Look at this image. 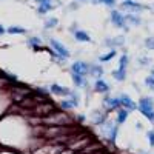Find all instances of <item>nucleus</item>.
<instances>
[{
  "label": "nucleus",
  "mask_w": 154,
  "mask_h": 154,
  "mask_svg": "<svg viewBox=\"0 0 154 154\" xmlns=\"http://www.w3.org/2000/svg\"><path fill=\"white\" fill-rule=\"evenodd\" d=\"M49 45H51V48L54 49V53L57 54V57L60 59V60H68L69 59V51L65 48V45H62L59 40H56V38H49Z\"/></svg>",
  "instance_id": "nucleus-1"
},
{
  "label": "nucleus",
  "mask_w": 154,
  "mask_h": 154,
  "mask_svg": "<svg viewBox=\"0 0 154 154\" xmlns=\"http://www.w3.org/2000/svg\"><path fill=\"white\" fill-rule=\"evenodd\" d=\"M109 19H111V23L114 25L116 28H120V29H125L128 31V25H126V20H125V16L119 9H112L111 14H109Z\"/></svg>",
  "instance_id": "nucleus-2"
},
{
  "label": "nucleus",
  "mask_w": 154,
  "mask_h": 154,
  "mask_svg": "<svg viewBox=\"0 0 154 154\" xmlns=\"http://www.w3.org/2000/svg\"><path fill=\"white\" fill-rule=\"evenodd\" d=\"M48 123H53V125H59V126H65V123H69V117L63 112H53L46 116V120Z\"/></svg>",
  "instance_id": "nucleus-3"
},
{
  "label": "nucleus",
  "mask_w": 154,
  "mask_h": 154,
  "mask_svg": "<svg viewBox=\"0 0 154 154\" xmlns=\"http://www.w3.org/2000/svg\"><path fill=\"white\" fill-rule=\"evenodd\" d=\"M71 72L80 74V75H88L89 74V65L83 60H75L71 65Z\"/></svg>",
  "instance_id": "nucleus-4"
},
{
  "label": "nucleus",
  "mask_w": 154,
  "mask_h": 154,
  "mask_svg": "<svg viewBox=\"0 0 154 154\" xmlns=\"http://www.w3.org/2000/svg\"><path fill=\"white\" fill-rule=\"evenodd\" d=\"M120 8L126 9V11H133V12H139L142 9H148V6L142 5V3H137V2H133V0H123L120 3Z\"/></svg>",
  "instance_id": "nucleus-5"
},
{
  "label": "nucleus",
  "mask_w": 154,
  "mask_h": 154,
  "mask_svg": "<svg viewBox=\"0 0 154 154\" xmlns=\"http://www.w3.org/2000/svg\"><path fill=\"white\" fill-rule=\"evenodd\" d=\"M105 126H106V130H108V131H105V134H106V137H108V140H109V143H114L116 139H117V131H119L117 123L114 125L112 122H106Z\"/></svg>",
  "instance_id": "nucleus-6"
},
{
  "label": "nucleus",
  "mask_w": 154,
  "mask_h": 154,
  "mask_svg": "<svg viewBox=\"0 0 154 154\" xmlns=\"http://www.w3.org/2000/svg\"><path fill=\"white\" fill-rule=\"evenodd\" d=\"M120 103L125 109L128 111H136L137 109V105H136V102L128 96V94H120Z\"/></svg>",
  "instance_id": "nucleus-7"
},
{
  "label": "nucleus",
  "mask_w": 154,
  "mask_h": 154,
  "mask_svg": "<svg viewBox=\"0 0 154 154\" xmlns=\"http://www.w3.org/2000/svg\"><path fill=\"white\" fill-rule=\"evenodd\" d=\"M49 91L53 93V94H56V96H65V97H68L69 96V93H71V89H68V88H65V86H60V85H57V83H53L49 86Z\"/></svg>",
  "instance_id": "nucleus-8"
},
{
  "label": "nucleus",
  "mask_w": 154,
  "mask_h": 154,
  "mask_svg": "<svg viewBox=\"0 0 154 154\" xmlns=\"http://www.w3.org/2000/svg\"><path fill=\"white\" fill-rule=\"evenodd\" d=\"M94 91L99 93V94H106L109 91V85L103 79H96V82H94Z\"/></svg>",
  "instance_id": "nucleus-9"
},
{
  "label": "nucleus",
  "mask_w": 154,
  "mask_h": 154,
  "mask_svg": "<svg viewBox=\"0 0 154 154\" xmlns=\"http://www.w3.org/2000/svg\"><path fill=\"white\" fill-rule=\"evenodd\" d=\"M105 106L108 109H119L122 106L120 103V97H109V96H105Z\"/></svg>",
  "instance_id": "nucleus-10"
},
{
  "label": "nucleus",
  "mask_w": 154,
  "mask_h": 154,
  "mask_svg": "<svg viewBox=\"0 0 154 154\" xmlns=\"http://www.w3.org/2000/svg\"><path fill=\"white\" fill-rule=\"evenodd\" d=\"M72 35H74V38H75L77 42H83V43L91 42V37H89V34H88L86 31H83V29H75V31L72 32Z\"/></svg>",
  "instance_id": "nucleus-11"
},
{
  "label": "nucleus",
  "mask_w": 154,
  "mask_h": 154,
  "mask_svg": "<svg viewBox=\"0 0 154 154\" xmlns=\"http://www.w3.org/2000/svg\"><path fill=\"white\" fill-rule=\"evenodd\" d=\"M91 122H93L94 125H105V123H106V114L102 112V111H94Z\"/></svg>",
  "instance_id": "nucleus-12"
},
{
  "label": "nucleus",
  "mask_w": 154,
  "mask_h": 154,
  "mask_svg": "<svg viewBox=\"0 0 154 154\" xmlns=\"http://www.w3.org/2000/svg\"><path fill=\"white\" fill-rule=\"evenodd\" d=\"M71 79H72V83L77 86V88H85L86 86V80H85V75H80V74H75V72H71Z\"/></svg>",
  "instance_id": "nucleus-13"
},
{
  "label": "nucleus",
  "mask_w": 154,
  "mask_h": 154,
  "mask_svg": "<svg viewBox=\"0 0 154 154\" xmlns=\"http://www.w3.org/2000/svg\"><path fill=\"white\" fill-rule=\"evenodd\" d=\"M128 116H130V111L125 109V108H119L117 109V119H116V123H117V125L125 123L126 119H128Z\"/></svg>",
  "instance_id": "nucleus-14"
},
{
  "label": "nucleus",
  "mask_w": 154,
  "mask_h": 154,
  "mask_svg": "<svg viewBox=\"0 0 154 154\" xmlns=\"http://www.w3.org/2000/svg\"><path fill=\"white\" fill-rule=\"evenodd\" d=\"M139 106L142 108H154V99L151 96H142L139 100Z\"/></svg>",
  "instance_id": "nucleus-15"
},
{
  "label": "nucleus",
  "mask_w": 154,
  "mask_h": 154,
  "mask_svg": "<svg viewBox=\"0 0 154 154\" xmlns=\"http://www.w3.org/2000/svg\"><path fill=\"white\" fill-rule=\"evenodd\" d=\"M125 20H126V25H133V26H139V25L142 23L140 17L136 16L134 12H130V14H126V16H125Z\"/></svg>",
  "instance_id": "nucleus-16"
},
{
  "label": "nucleus",
  "mask_w": 154,
  "mask_h": 154,
  "mask_svg": "<svg viewBox=\"0 0 154 154\" xmlns=\"http://www.w3.org/2000/svg\"><path fill=\"white\" fill-rule=\"evenodd\" d=\"M106 46H123L125 43V37L123 35H117V37H114V38H106Z\"/></svg>",
  "instance_id": "nucleus-17"
},
{
  "label": "nucleus",
  "mask_w": 154,
  "mask_h": 154,
  "mask_svg": "<svg viewBox=\"0 0 154 154\" xmlns=\"http://www.w3.org/2000/svg\"><path fill=\"white\" fill-rule=\"evenodd\" d=\"M89 75L96 77V79H100L103 75V68L100 65H89Z\"/></svg>",
  "instance_id": "nucleus-18"
},
{
  "label": "nucleus",
  "mask_w": 154,
  "mask_h": 154,
  "mask_svg": "<svg viewBox=\"0 0 154 154\" xmlns=\"http://www.w3.org/2000/svg\"><path fill=\"white\" fill-rule=\"evenodd\" d=\"M137 109L142 112L151 123H154V108H142V106H137Z\"/></svg>",
  "instance_id": "nucleus-19"
},
{
  "label": "nucleus",
  "mask_w": 154,
  "mask_h": 154,
  "mask_svg": "<svg viewBox=\"0 0 154 154\" xmlns=\"http://www.w3.org/2000/svg\"><path fill=\"white\" fill-rule=\"evenodd\" d=\"M111 75H112L117 82H123V80L126 79V71H123V69H114V71L111 72Z\"/></svg>",
  "instance_id": "nucleus-20"
},
{
  "label": "nucleus",
  "mask_w": 154,
  "mask_h": 154,
  "mask_svg": "<svg viewBox=\"0 0 154 154\" xmlns=\"http://www.w3.org/2000/svg\"><path fill=\"white\" fill-rule=\"evenodd\" d=\"M51 9H53V2H48V3H40L37 8V12L38 14H46V12H49Z\"/></svg>",
  "instance_id": "nucleus-21"
},
{
  "label": "nucleus",
  "mask_w": 154,
  "mask_h": 154,
  "mask_svg": "<svg viewBox=\"0 0 154 154\" xmlns=\"http://www.w3.org/2000/svg\"><path fill=\"white\" fill-rule=\"evenodd\" d=\"M116 54H117V51H116V49H111L108 54H103V56H100V57H99V62H100V63L109 62V60H111L112 57H116Z\"/></svg>",
  "instance_id": "nucleus-22"
},
{
  "label": "nucleus",
  "mask_w": 154,
  "mask_h": 154,
  "mask_svg": "<svg viewBox=\"0 0 154 154\" xmlns=\"http://www.w3.org/2000/svg\"><path fill=\"white\" fill-rule=\"evenodd\" d=\"M57 25H59V20L56 17H49V19L45 20V29H53V28L57 26Z\"/></svg>",
  "instance_id": "nucleus-23"
},
{
  "label": "nucleus",
  "mask_w": 154,
  "mask_h": 154,
  "mask_svg": "<svg viewBox=\"0 0 154 154\" xmlns=\"http://www.w3.org/2000/svg\"><path fill=\"white\" fill-rule=\"evenodd\" d=\"M28 45L34 49H38L42 45V38L40 37H29V40H28Z\"/></svg>",
  "instance_id": "nucleus-24"
},
{
  "label": "nucleus",
  "mask_w": 154,
  "mask_h": 154,
  "mask_svg": "<svg viewBox=\"0 0 154 154\" xmlns=\"http://www.w3.org/2000/svg\"><path fill=\"white\" fill-rule=\"evenodd\" d=\"M6 32H9V34H26V29L22 28V26H9L6 29Z\"/></svg>",
  "instance_id": "nucleus-25"
},
{
  "label": "nucleus",
  "mask_w": 154,
  "mask_h": 154,
  "mask_svg": "<svg viewBox=\"0 0 154 154\" xmlns=\"http://www.w3.org/2000/svg\"><path fill=\"white\" fill-rule=\"evenodd\" d=\"M60 108H62L63 111H69V109H72V108H75V106H74L72 102L68 99V100H62V102H60Z\"/></svg>",
  "instance_id": "nucleus-26"
},
{
  "label": "nucleus",
  "mask_w": 154,
  "mask_h": 154,
  "mask_svg": "<svg viewBox=\"0 0 154 154\" xmlns=\"http://www.w3.org/2000/svg\"><path fill=\"white\" fill-rule=\"evenodd\" d=\"M128 62H130V59H128V56H126V54H123V56L119 59V69H123V71H126Z\"/></svg>",
  "instance_id": "nucleus-27"
},
{
  "label": "nucleus",
  "mask_w": 154,
  "mask_h": 154,
  "mask_svg": "<svg viewBox=\"0 0 154 154\" xmlns=\"http://www.w3.org/2000/svg\"><path fill=\"white\" fill-rule=\"evenodd\" d=\"M145 86L148 89H151V91H154V75H148L145 79Z\"/></svg>",
  "instance_id": "nucleus-28"
},
{
  "label": "nucleus",
  "mask_w": 154,
  "mask_h": 154,
  "mask_svg": "<svg viewBox=\"0 0 154 154\" xmlns=\"http://www.w3.org/2000/svg\"><path fill=\"white\" fill-rule=\"evenodd\" d=\"M68 97H69V100H71L72 103H74V106H79V102H80V99H79V94H75L74 91H71Z\"/></svg>",
  "instance_id": "nucleus-29"
},
{
  "label": "nucleus",
  "mask_w": 154,
  "mask_h": 154,
  "mask_svg": "<svg viewBox=\"0 0 154 154\" xmlns=\"http://www.w3.org/2000/svg\"><path fill=\"white\" fill-rule=\"evenodd\" d=\"M145 48L146 49H154V37H146L145 38Z\"/></svg>",
  "instance_id": "nucleus-30"
},
{
  "label": "nucleus",
  "mask_w": 154,
  "mask_h": 154,
  "mask_svg": "<svg viewBox=\"0 0 154 154\" xmlns=\"http://www.w3.org/2000/svg\"><path fill=\"white\" fill-rule=\"evenodd\" d=\"M146 137H148V142L151 146H154V130H149L146 131Z\"/></svg>",
  "instance_id": "nucleus-31"
},
{
  "label": "nucleus",
  "mask_w": 154,
  "mask_h": 154,
  "mask_svg": "<svg viewBox=\"0 0 154 154\" xmlns=\"http://www.w3.org/2000/svg\"><path fill=\"white\" fill-rule=\"evenodd\" d=\"M100 3H103L106 6H114L116 3H117V0H100Z\"/></svg>",
  "instance_id": "nucleus-32"
},
{
  "label": "nucleus",
  "mask_w": 154,
  "mask_h": 154,
  "mask_svg": "<svg viewBox=\"0 0 154 154\" xmlns=\"http://www.w3.org/2000/svg\"><path fill=\"white\" fill-rule=\"evenodd\" d=\"M75 120L79 122V123H85V120H86V119H85V116H83V114H79V116L75 117Z\"/></svg>",
  "instance_id": "nucleus-33"
},
{
  "label": "nucleus",
  "mask_w": 154,
  "mask_h": 154,
  "mask_svg": "<svg viewBox=\"0 0 154 154\" xmlns=\"http://www.w3.org/2000/svg\"><path fill=\"white\" fill-rule=\"evenodd\" d=\"M35 2L40 5V3H48V2H51V0H35Z\"/></svg>",
  "instance_id": "nucleus-34"
},
{
  "label": "nucleus",
  "mask_w": 154,
  "mask_h": 154,
  "mask_svg": "<svg viewBox=\"0 0 154 154\" xmlns=\"http://www.w3.org/2000/svg\"><path fill=\"white\" fill-rule=\"evenodd\" d=\"M69 8H71V9H77V8H79V5H77V3H71Z\"/></svg>",
  "instance_id": "nucleus-35"
},
{
  "label": "nucleus",
  "mask_w": 154,
  "mask_h": 154,
  "mask_svg": "<svg viewBox=\"0 0 154 154\" xmlns=\"http://www.w3.org/2000/svg\"><path fill=\"white\" fill-rule=\"evenodd\" d=\"M5 32H6V29L2 26V25H0V35H2V34H5Z\"/></svg>",
  "instance_id": "nucleus-36"
},
{
  "label": "nucleus",
  "mask_w": 154,
  "mask_h": 154,
  "mask_svg": "<svg viewBox=\"0 0 154 154\" xmlns=\"http://www.w3.org/2000/svg\"><path fill=\"white\" fill-rule=\"evenodd\" d=\"M60 154H74V152H72V149H66V151H63Z\"/></svg>",
  "instance_id": "nucleus-37"
},
{
  "label": "nucleus",
  "mask_w": 154,
  "mask_h": 154,
  "mask_svg": "<svg viewBox=\"0 0 154 154\" xmlns=\"http://www.w3.org/2000/svg\"><path fill=\"white\" fill-rule=\"evenodd\" d=\"M136 128H139V130H142V128H143V125L140 123V122H137V123H136Z\"/></svg>",
  "instance_id": "nucleus-38"
},
{
  "label": "nucleus",
  "mask_w": 154,
  "mask_h": 154,
  "mask_svg": "<svg viewBox=\"0 0 154 154\" xmlns=\"http://www.w3.org/2000/svg\"><path fill=\"white\" fill-rule=\"evenodd\" d=\"M91 2H93L94 5H97V3H100V0H91Z\"/></svg>",
  "instance_id": "nucleus-39"
},
{
  "label": "nucleus",
  "mask_w": 154,
  "mask_h": 154,
  "mask_svg": "<svg viewBox=\"0 0 154 154\" xmlns=\"http://www.w3.org/2000/svg\"><path fill=\"white\" fill-rule=\"evenodd\" d=\"M151 75H154V69H151Z\"/></svg>",
  "instance_id": "nucleus-40"
},
{
  "label": "nucleus",
  "mask_w": 154,
  "mask_h": 154,
  "mask_svg": "<svg viewBox=\"0 0 154 154\" xmlns=\"http://www.w3.org/2000/svg\"><path fill=\"white\" fill-rule=\"evenodd\" d=\"M79 2H86V0H79Z\"/></svg>",
  "instance_id": "nucleus-41"
}]
</instances>
